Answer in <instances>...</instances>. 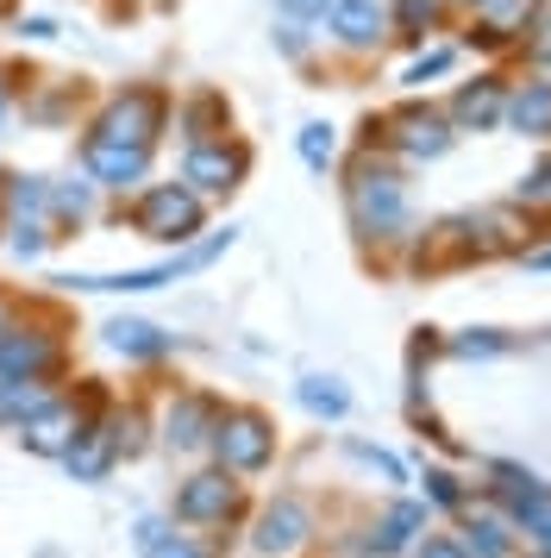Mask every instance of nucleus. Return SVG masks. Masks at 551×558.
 <instances>
[{
    "mask_svg": "<svg viewBox=\"0 0 551 558\" xmlns=\"http://www.w3.org/2000/svg\"><path fill=\"white\" fill-rule=\"evenodd\" d=\"M345 207H351V227L364 232V239H407V227H414L401 170L376 163V157H357V163H351Z\"/></svg>",
    "mask_w": 551,
    "mask_h": 558,
    "instance_id": "f257e3e1",
    "label": "nucleus"
},
{
    "mask_svg": "<svg viewBox=\"0 0 551 558\" xmlns=\"http://www.w3.org/2000/svg\"><path fill=\"white\" fill-rule=\"evenodd\" d=\"M125 220L157 239V245H195L200 220H207V202H200L188 182H145L138 202L125 207Z\"/></svg>",
    "mask_w": 551,
    "mask_h": 558,
    "instance_id": "f03ea898",
    "label": "nucleus"
},
{
    "mask_svg": "<svg viewBox=\"0 0 551 558\" xmlns=\"http://www.w3.org/2000/svg\"><path fill=\"white\" fill-rule=\"evenodd\" d=\"M163 126H170V95L138 82V88H120L113 101L100 107V120L88 132L95 138H113V145H145V151H157Z\"/></svg>",
    "mask_w": 551,
    "mask_h": 558,
    "instance_id": "7ed1b4c3",
    "label": "nucleus"
},
{
    "mask_svg": "<svg viewBox=\"0 0 551 558\" xmlns=\"http://www.w3.org/2000/svg\"><path fill=\"white\" fill-rule=\"evenodd\" d=\"M245 170H250V151L238 138H207V145H188L182 151V182L195 189L200 202L207 195H232L245 182Z\"/></svg>",
    "mask_w": 551,
    "mask_h": 558,
    "instance_id": "20e7f679",
    "label": "nucleus"
},
{
    "mask_svg": "<svg viewBox=\"0 0 551 558\" xmlns=\"http://www.w3.org/2000/svg\"><path fill=\"white\" fill-rule=\"evenodd\" d=\"M213 452H220V471H264L276 452V433L264 414H250V408H238V414H220V427H213V439H207Z\"/></svg>",
    "mask_w": 551,
    "mask_h": 558,
    "instance_id": "39448f33",
    "label": "nucleus"
},
{
    "mask_svg": "<svg viewBox=\"0 0 551 558\" xmlns=\"http://www.w3.org/2000/svg\"><path fill=\"white\" fill-rule=\"evenodd\" d=\"M82 170H88V182L95 189H113V195H125V189H145L150 177V151L145 145H113V138H82Z\"/></svg>",
    "mask_w": 551,
    "mask_h": 558,
    "instance_id": "423d86ee",
    "label": "nucleus"
},
{
    "mask_svg": "<svg viewBox=\"0 0 551 558\" xmlns=\"http://www.w3.org/2000/svg\"><path fill=\"white\" fill-rule=\"evenodd\" d=\"M57 364H63V345H57L50 332L13 327L0 339V383H45Z\"/></svg>",
    "mask_w": 551,
    "mask_h": 558,
    "instance_id": "0eeeda50",
    "label": "nucleus"
},
{
    "mask_svg": "<svg viewBox=\"0 0 551 558\" xmlns=\"http://www.w3.org/2000/svg\"><path fill=\"white\" fill-rule=\"evenodd\" d=\"M232 508H238L232 471H200V477H188L175 489V521H195V527H220Z\"/></svg>",
    "mask_w": 551,
    "mask_h": 558,
    "instance_id": "6e6552de",
    "label": "nucleus"
},
{
    "mask_svg": "<svg viewBox=\"0 0 551 558\" xmlns=\"http://www.w3.org/2000/svg\"><path fill=\"white\" fill-rule=\"evenodd\" d=\"M382 145H395L407 163H420V157H445L451 151V120H439L432 107H407V113H395V120L382 126Z\"/></svg>",
    "mask_w": 551,
    "mask_h": 558,
    "instance_id": "1a4fd4ad",
    "label": "nucleus"
},
{
    "mask_svg": "<svg viewBox=\"0 0 551 558\" xmlns=\"http://www.w3.org/2000/svg\"><path fill=\"white\" fill-rule=\"evenodd\" d=\"M326 26H332V38H339L345 51H376V45L389 38V7H382V0H332Z\"/></svg>",
    "mask_w": 551,
    "mask_h": 558,
    "instance_id": "9d476101",
    "label": "nucleus"
},
{
    "mask_svg": "<svg viewBox=\"0 0 551 558\" xmlns=\"http://www.w3.org/2000/svg\"><path fill=\"white\" fill-rule=\"evenodd\" d=\"M82 427H88V421H82V408L50 396V402L25 421V446H32V452H45V458H63L75 439H82Z\"/></svg>",
    "mask_w": 551,
    "mask_h": 558,
    "instance_id": "9b49d317",
    "label": "nucleus"
},
{
    "mask_svg": "<svg viewBox=\"0 0 551 558\" xmlns=\"http://www.w3.org/2000/svg\"><path fill=\"white\" fill-rule=\"evenodd\" d=\"M307 533H314L307 508H301L295 496H282V502L257 521V553H264V558H289L295 546H307Z\"/></svg>",
    "mask_w": 551,
    "mask_h": 558,
    "instance_id": "f8f14e48",
    "label": "nucleus"
},
{
    "mask_svg": "<svg viewBox=\"0 0 551 558\" xmlns=\"http://www.w3.org/2000/svg\"><path fill=\"white\" fill-rule=\"evenodd\" d=\"M213 427H220V408H213V396H182V402L170 408V421H163V439H170L175 452H195V446H207V439H213Z\"/></svg>",
    "mask_w": 551,
    "mask_h": 558,
    "instance_id": "ddd939ff",
    "label": "nucleus"
},
{
    "mask_svg": "<svg viewBox=\"0 0 551 558\" xmlns=\"http://www.w3.org/2000/svg\"><path fill=\"white\" fill-rule=\"evenodd\" d=\"M175 126H182L188 145H207V138H225L232 132V107H225V95L200 88V95H188V101L175 107Z\"/></svg>",
    "mask_w": 551,
    "mask_h": 558,
    "instance_id": "4468645a",
    "label": "nucleus"
},
{
    "mask_svg": "<svg viewBox=\"0 0 551 558\" xmlns=\"http://www.w3.org/2000/svg\"><path fill=\"white\" fill-rule=\"evenodd\" d=\"M501 107H507L501 82H495V76H482V82H470V88H457V101H451V126L489 132V126L501 120Z\"/></svg>",
    "mask_w": 551,
    "mask_h": 558,
    "instance_id": "2eb2a0df",
    "label": "nucleus"
},
{
    "mask_svg": "<svg viewBox=\"0 0 551 558\" xmlns=\"http://www.w3.org/2000/svg\"><path fill=\"white\" fill-rule=\"evenodd\" d=\"M501 120H507L514 132H532V138H546V132H551V82H526L521 95H507Z\"/></svg>",
    "mask_w": 551,
    "mask_h": 558,
    "instance_id": "dca6fc26",
    "label": "nucleus"
},
{
    "mask_svg": "<svg viewBox=\"0 0 551 558\" xmlns=\"http://www.w3.org/2000/svg\"><path fill=\"white\" fill-rule=\"evenodd\" d=\"M45 214L57 220V227H82V220L95 214V182H88V177H63V182H50Z\"/></svg>",
    "mask_w": 551,
    "mask_h": 558,
    "instance_id": "f3484780",
    "label": "nucleus"
},
{
    "mask_svg": "<svg viewBox=\"0 0 551 558\" xmlns=\"http://www.w3.org/2000/svg\"><path fill=\"white\" fill-rule=\"evenodd\" d=\"M107 345L125 352V357H163L170 352V339L150 327V320H113V327H107Z\"/></svg>",
    "mask_w": 551,
    "mask_h": 558,
    "instance_id": "a211bd4d",
    "label": "nucleus"
},
{
    "mask_svg": "<svg viewBox=\"0 0 551 558\" xmlns=\"http://www.w3.org/2000/svg\"><path fill=\"white\" fill-rule=\"evenodd\" d=\"M138 553L145 558H207V546H195L188 533H170L163 521H138Z\"/></svg>",
    "mask_w": 551,
    "mask_h": 558,
    "instance_id": "6ab92c4d",
    "label": "nucleus"
},
{
    "mask_svg": "<svg viewBox=\"0 0 551 558\" xmlns=\"http://www.w3.org/2000/svg\"><path fill=\"white\" fill-rule=\"evenodd\" d=\"M426 527V508L420 502H395L389 508V521H382V539H376V553H401V546H414V533Z\"/></svg>",
    "mask_w": 551,
    "mask_h": 558,
    "instance_id": "aec40b11",
    "label": "nucleus"
},
{
    "mask_svg": "<svg viewBox=\"0 0 551 558\" xmlns=\"http://www.w3.org/2000/svg\"><path fill=\"white\" fill-rule=\"evenodd\" d=\"M295 151L307 170H332V157H339V132L326 126V120H307V126L295 132Z\"/></svg>",
    "mask_w": 551,
    "mask_h": 558,
    "instance_id": "412c9836",
    "label": "nucleus"
},
{
    "mask_svg": "<svg viewBox=\"0 0 551 558\" xmlns=\"http://www.w3.org/2000/svg\"><path fill=\"white\" fill-rule=\"evenodd\" d=\"M301 402L314 408V414H345V389L332 377H307L301 383Z\"/></svg>",
    "mask_w": 551,
    "mask_h": 558,
    "instance_id": "4be33fe9",
    "label": "nucleus"
},
{
    "mask_svg": "<svg viewBox=\"0 0 551 558\" xmlns=\"http://www.w3.org/2000/svg\"><path fill=\"white\" fill-rule=\"evenodd\" d=\"M439 20V0H401V13L389 26H401V38H426V26Z\"/></svg>",
    "mask_w": 551,
    "mask_h": 558,
    "instance_id": "5701e85b",
    "label": "nucleus"
},
{
    "mask_svg": "<svg viewBox=\"0 0 551 558\" xmlns=\"http://www.w3.org/2000/svg\"><path fill=\"white\" fill-rule=\"evenodd\" d=\"M464 539H470L476 558H507V527H501V521H476Z\"/></svg>",
    "mask_w": 551,
    "mask_h": 558,
    "instance_id": "b1692460",
    "label": "nucleus"
},
{
    "mask_svg": "<svg viewBox=\"0 0 551 558\" xmlns=\"http://www.w3.org/2000/svg\"><path fill=\"white\" fill-rule=\"evenodd\" d=\"M451 63H457V51H426V57H414V63H407V76H401V82H407V88H426L432 76H445Z\"/></svg>",
    "mask_w": 551,
    "mask_h": 558,
    "instance_id": "393cba45",
    "label": "nucleus"
},
{
    "mask_svg": "<svg viewBox=\"0 0 551 558\" xmlns=\"http://www.w3.org/2000/svg\"><path fill=\"white\" fill-rule=\"evenodd\" d=\"M521 202H526V207H551V157L521 182Z\"/></svg>",
    "mask_w": 551,
    "mask_h": 558,
    "instance_id": "a878e982",
    "label": "nucleus"
},
{
    "mask_svg": "<svg viewBox=\"0 0 551 558\" xmlns=\"http://www.w3.org/2000/svg\"><path fill=\"white\" fill-rule=\"evenodd\" d=\"M282 7V20H326L332 13V0H276Z\"/></svg>",
    "mask_w": 551,
    "mask_h": 558,
    "instance_id": "bb28decb",
    "label": "nucleus"
},
{
    "mask_svg": "<svg viewBox=\"0 0 551 558\" xmlns=\"http://www.w3.org/2000/svg\"><path fill=\"white\" fill-rule=\"evenodd\" d=\"M426 496H432V502H445V508H457V477L432 471V477H426Z\"/></svg>",
    "mask_w": 551,
    "mask_h": 558,
    "instance_id": "cd10ccee",
    "label": "nucleus"
},
{
    "mask_svg": "<svg viewBox=\"0 0 551 558\" xmlns=\"http://www.w3.org/2000/svg\"><path fill=\"white\" fill-rule=\"evenodd\" d=\"M276 45H282V57H307V32H301V20H289V26L276 32Z\"/></svg>",
    "mask_w": 551,
    "mask_h": 558,
    "instance_id": "c85d7f7f",
    "label": "nucleus"
},
{
    "mask_svg": "<svg viewBox=\"0 0 551 558\" xmlns=\"http://www.w3.org/2000/svg\"><path fill=\"white\" fill-rule=\"evenodd\" d=\"M20 38H32V45H45V38H57V20H45V13H32V20H20Z\"/></svg>",
    "mask_w": 551,
    "mask_h": 558,
    "instance_id": "c756f323",
    "label": "nucleus"
},
{
    "mask_svg": "<svg viewBox=\"0 0 551 558\" xmlns=\"http://www.w3.org/2000/svg\"><path fill=\"white\" fill-rule=\"evenodd\" d=\"M457 352L464 357H489V352H501V339L495 332H482V339H457Z\"/></svg>",
    "mask_w": 551,
    "mask_h": 558,
    "instance_id": "7c9ffc66",
    "label": "nucleus"
},
{
    "mask_svg": "<svg viewBox=\"0 0 551 558\" xmlns=\"http://www.w3.org/2000/svg\"><path fill=\"white\" fill-rule=\"evenodd\" d=\"M420 558H464V553H457L451 539H426V546H420Z\"/></svg>",
    "mask_w": 551,
    "mask_h": 558,
    "instance_id": "2f4dec72",
    "label": "nucleus"
},
{
    "mask_svg": "<svg viewBox=\"0 0 551 558\" xmlns=\"http://www.w3.org/2000/svg\"><path fill=\"white\" fill-rule=\"evenodd\" d=\"M13 332V302H0V339Z\"/></svg>",
    "mask_w": 551,
    "mask_h": 558,
    "instance_id": "473e14b6",
    "label": "nucleus"
},
{
    "mask_svg": "<svg viewBox=\"0 0 551 558\" xmlns=\"http://www.w3.org/2000/svg\"><path fill=\"white\" fill-rule=\"evenodd\" d=\"M7 107H13V95H7V82H0V126H7Z\"/></svg>",
    "mask_w": 551,
    "mask_h": 558,
    "instance_id": "72a5a7b5",
    "label": "nucleus"
},
{
    "mask_svg": "<svg viewBox=\"0 0 551 558\" xmlns=\"http://www.w3.org/2000/svg\"><path fill=\"white\" fill-rule=\"evenodd\" d=\"M539 264H546V270H551V252H539Z\"/></svg>",
    "mask_w": 551,
    "mask_h": 558,
    "instance_id": "f704fd0d",
    "label": "nucleus"
},
{
    "mask_svg": "<svg viewBox=\"0 0 551 558\" xmlns=\"http://www.w3.org/2000/svg\"><path fill=\"white\" fill-rule=\"evenodd\" d=\"M464 7H482V0H464Z\"/></svg>",
    "mask_w": 551,
    "mask_h": 558,
    "instance_id": "c9c22d12",
    "label": "nucleus"
}]
</instances>
